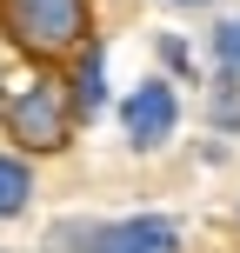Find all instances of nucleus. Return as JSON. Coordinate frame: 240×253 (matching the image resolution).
Listing matches in <instances>:
<instances>
[{
  "label": "nucleus",
  "mask_w": 240,
  "mask_h": 253,
  "mask_svg": "<svg viewBox=\"0 0 240 253\" xmlns=\"http://www.w3.org/2000/svg\"><path fill=\"white\" fill-rule=\"evenodd\" d=\"M27 193H34V173H27L20 160H7V153H0V220H7V213H20V207H27Z\"/></svg>",
  "instance_id": "nucleus-5"
},
{
  "label": "nucleus",
  "mask_w": 240,
  "mask_h": 253,
  "mask_svg": "<svg viewBox=\"0 0 240 253\" xmlns=\"http://www.w3.org/2000/svg\"><path fill=\"white\" fill-rule=\"evenodd\" d=\"M94 253H180V227L174 220H114L94 233Z\"/></svg>",
  "instance_id": "nucleus-4"
},
{
  "label": "nucleus",
  "mask_w": 240,
  "mask_h": 253,
  "mask_svg": "<svg viewBox=\"0 0 240 253\" xmlns=\"http://www.w3.org/2000/svg\"><path fill=\"white\" fill-rule=\"evenodd\" d=\"M120 120H127V140H134V147H160V140L174 133V120H180L174 87H167V80H140V87L127 93Z\"/></svg>",
  "instance_id": "nucleus-3"
},
{
  "label": "nucleus",
  "mask_w": 240,
  "mask_h": 253,
  "mask_svg": "<svg viewBox=\"0 0 240 253\" xmlns=\"http://www.w3.org/2000/svg\"><path fill=\"white\" fill-rule=\"evenodd\" d=\"M74 100L87 107V114L107 100V87H100V53H94V47H87V60H80V74H74Z\"/></svg>",
  "instance_id": "nucleus-6"
},
{
  "label": "nucleus",
  "mask_w": 240,
  "mask_h": 253,
  "mask_svg": "<svg viewBox=\"0 0 240 253\" xmlns=\"http://www.w3.org/2000/svg\"><path fill=\"white\" fill-rule=\"evenodd\" d=\"M0 27L27 53H67L87 40V0H0Z\"/></svg>",
  "instance_id": "nucleus-1"
},
{
  "label": "nucleus",
  "mask_w": 240,
  "mask_h": 253,
  "mask_svg": "<svg viewBox=\"0 0 240 253\" xmlns=\"http://www.w3.org/2000/svg\"><path fill=\"white\" fill-rule=\"evenodd\" d=\"M214 53H220V67H227V74H240V20H220Z\"/></svg>",
  "instance_id": "nucleus-7"
},
{
  "label": "nucleus",
  "mask_w": 240,
  "mask_h": 253,
  "mask_svg": "<svg viewBox=\"0 0 240 253\" xmlns=\"http://www.w3.org/2000/svg\"><path fill=\"white\" fill-rule=\"evenodd\" d=\"M174 7H207V0H174Z\"/></svg>",
  "instance_id": "nucleus-8"
},
{
  "label": "nucleus",
  "mask_w": 240,
  "mask_h": 253,
  "mask_svg": "<svg viewBox=\"0 0 240 253\" xmlns=\"http://www.w3.org/2000/svg\"><path fill=\"white\" fill-rule=\"evenodd\" d=\"M0 120H7V133L20 140V147H34V153L67 147V100H60V87H53L47 74L20 80V87H0Z\"/></svg>",
  "instance_id": "nucleus-2"
}]
</instances>
